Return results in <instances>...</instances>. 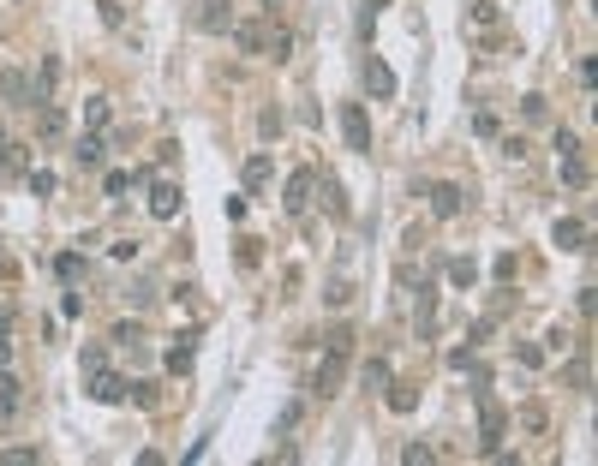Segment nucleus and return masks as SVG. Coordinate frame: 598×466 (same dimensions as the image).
Here are the masks:
<instances>
[{
	"label": "nucleus",
	"mask_w": 598,
	"mask_h": 466,
	"mask_svg": "<svg viewBox=\"0 0 598 466\" xmlns=\"http://www.w3.org/2000/svg\"><path fill=\"white\" fill-rule=\"evenodd\" d=\"M0 96H6V108H37V78L24 66H6L0 72Z\"/></svg>",
	"instance_id": "nucleus-6"
},
{
	"label": "nucleus",
	"mask_w": 598,
	"mask_h": 466,
	"mask_svg": "<svg viewBox=\"0 0 598 466\" xmlns=\"http://www.w3.org/2000/svg\"><path fill=\"white\" fill-rule=\"evenodd\" d=\"M347 359H353V329H336V335H329V359L318 365V383H311L323 401L341 388V377H347Z\"/></svg>",
	"instance_id": "nucleus-1"
},
{
	"label": "nucleus",
	"mask_w": 598,
	"mask_h": 466,
	"mask_svg": "<svg viewBox=\"0 0 598 466\" xmlns=\"http://www.w3.org/2000/svg\"><path fill=\"white\" fill-rule=\"evenodd\" d=\"M192 359H198V335L186 329V335H174V341H168V371H174V377H186V371H192Z\"/></svg>",
	"instance_id": "nucleus-11"
},
{
	"label": "nucleus",
	"mask_w": 598,
	"mask_h": 466,
	"mask_svg": "<svg viewBox=\"0 0 598 466\" xmlns=\"http://www.w3.org/2000/svg\"><path fill=\"white\" fill-rule=\"evenodd\" d=\"M84 377H90V388H84L90 401H102V406H120V401H126V377H120V371L96 365V371H84Z\"/></svg>",
	"instance_id": "nucleus-8"
},
{
	"label": "nucleus",
	"mask_w": 598,
	"mask_h": 466,
	"mask_svg": "<svg viewBox=\"0 0 598 466\" xmlns=\"http://www.w3.org/2000/svg\"><path fill=\"white\" fill-rule=\"evenodd\" d=\"M228 37H234V48H239V54H263V48H270V12L234 19V24H228Z\"/></svg>",
	"instance_id": "nucleus-3"
},
{
	"label": "nucleus",
	"mask_w": 598,
	"mask_h": 466,
	"mask_svg": "<svg viewBox=\"0 0 598 466\" xmlns=\"http://www.w3.org/2000/svg\"><path fill=\"white\" fill-rule=\"evenodd\" d=\"M19 401H24L19 377H12V371H0V425H6V419H12V413H19Z\"/></svg>",
	"instance_id": "nucleus-17"
},
{
	"label": "nucleus",
	"mask_w": 598,
	"mask_h": 466,
	"mask_svg": "<svg viewBox=\"0 0 598 466\" xmlns=\"http://www.w3.org/2000/svg\"><path fill=\"white\" fill-rule=\"evenodd\" d=\"M562 377H569V388H580V395H586V388H593V353H586V347H575V359H569V371H562Z\"/></svg>",
	"instance_id": "nucleus-16"
},
{
	"label": "nucleus",
	"mask_w": 598,
	"mask_h": 466,
	"mask_svg": "<svg viewBox=\"0 0 598 466\" xmlns=\"http://www.w3.org/2000/svg\"><path fill=\"white\" fill-rule=\"evenodd\" d=\"M258 6H263V12H276V6H281V0H258Z\"/></svg>",
	"instance_id": "nucleus-41"
},
{
	"label": "nucleus",
	"mask_w": 598,
	"mask_h": 466,
	"mask_svg": "<svg viewBox=\"0 0 598 466\" xmlns=\"http://www.w3.org/2000/svg\"><path fill=\"white\" fill-rule=\"evenodd\" d=\"M557 174H562V185H569V192H586V185H593V162H586V156H562L557 162Z\"/></svg>",
	"instance_id": "nucleus-13"
},
{
	"label": "nucleus",
	"mask_w": 598,
	"mask_h": 466,
	"mask_svg": "<svg viewBox=\"0 0 598 466\" xmlns=\"http://www.w3.org/2000/svg\"><path fill=\"white\" fill-rule=\"evenodd\" d=\"M575 150H580V138L569 132V126H557V156H575Z\"/></svg>",
	"instance_id": "nucleus-37"
},
{
	"label": "nucleus",
	"mask_w": 598,
	"mask_h": 466,
	"mask_svg": "<svg viewBox=\"0 0 598 466\" xmlns=\"http://www.w3.org/2000/svg\"><path fill=\"white\" fill-rule=\"evenodd\" d=\"M54 269H60V282H79V275H84V258H79V251H66Z\"/></svg>",
	"instance_id": "nucleus-31"
},
{
	"label": "nucleus",
	"mask_w": 598,
	"mask_h": 466,
	"mask_svg": "<svg viewBox=\"0 0 598 466\" xmlns=\"http://www.w3.org/2000/svg\"><path fill=\"white\" fill-rule=\"evenodd\" d=\"M551 240H557V251H593V233H586L580 222H569V216L551 227Z\"/></svg>",
	"instance_id": "nucleus-12"
},
{
	"label": "nucleus",
	"mask_w": 598,
	"mask_h": 466,
	"mask_svg": "<svg viewBox=\"0 0 598 466\" xmlns=\"http://www.w3.org/2000/svg\"><path fill=\"white\" fill-rule=\"evenodd\" d=\"M228 24H234V0H198V30L228 37Z\"/></svg>",
	"instance_id": "nucleus-10"
},
{
	"label": "nucleus",
	"mask_w": 598,
	"mask_h": 466,
	"mask_svg": "<svg viewBox=\"0 0 598 466\" xmlns=\"http://www.w3.org/2000/svg\"><path fill=\"white\" fill-rule=\"evenodd\" d=\"M378 6H389V0H371V12H378Z\"/></svg>",
	"instance_id": "nucleus-42"
},
{
	"label": "nucleus",
	"mask_w": 598,
	"mask_h": 466,
	"mask_svg": "<svg viewBox=\"0 0 598 466\" xmlns=\"http://www.w3.org/2000/svg\"><path fill=\"white\" fill-rule=\"evenodd\" d=\"M108 114H114V108H108V96H90V102H84V126H90V132H96V126H108Z\"/></svg>",
	"instance_id": "nucleus-26"
},
{
	"label": "nucleus",
	"mask_w": 598,
	"mask_h": 466,
	"mask_svg": "<svg viewBox=\"0 0 598 466\" xmlns=\"http://www.w3.org/2000/svg\"><path fill=\"white\" fill-rule=\"evenodd\" d=\"M6 359H12V347H6V335H0V371H6Z\"/></svg>",
	"instance_id": "nucleus-40"
},
{
	"label": "nucleus",
	"mask_w": 598,
	"mask_h": 466,
	"mask_svg": "<svg viewBox=\"0 0 598 466\" xmlns=\"http://www.w3.org/2000/svg\"><path fill=\"white\" fill-rule=\"evenodd\" d=\"M179 203H186V198H179L174 180H150V216H156V222H174Z\"/></svg>",
	"instance_id": "nucleus-9"
},
{
	"label": "nucleus",
	"mask_w": 598,
	"mask_h": 466,
	"mask_svg": "<svg viewBox=\"0 0 598 466\" xmlns=\"http://www.w3.org/2000/svg\"><path fill=\"white\" fill-rule=\"evenodd\" d=\"M419 198H431V216H437V222H455L461 209H467V192H461V185H413Z\"/></svg>",
	"instance_id": "nucleus-5"
},
{
	"label": "nucleus",
	"mask_w": 598,
	"mask_h": 466,
	"mask_svg": "<svg viewBox=\"0 0 598 466\" xmlns=\"http://www.w3.org/2000/svg\"><path fill=\"white\" fill-rule=\"evenodd\" d=\"M0 143H6V132H0Z\"/></svg>",
	"instance_id": "nucleus-43"
},
{
	"label": "nucleus",
	"mask_w": 598,
	"mask_h": 466,
	"mask_svg": "<svg viewBox=\"0 0 598 466\" xmlns=\"http://www.w3.org/2000/svg\"><path fill=\"white\" fill-rule=\"evenodd\" d=\"M347 299H353V282H329V305H336V311H341V305H347Z\"/></svg>",
	"instance_id": "nucleus-38"
},
{
	"label": "nucleus",
	"mask_w": 598,
	"mask_h": 466,
	"mask_svg": "<svg viewBox=\"0 0 598 466\" xmlns=\"http://www.w3.org/2000/svg\"><path fill=\"white\" fill-rule=\"evenodd\" d=\"M323 209H329V216H336V222H347V192H341V180L336 174H323Z\"/></svg>",
	"instance_id": "nucleus-18"
},
{
	"label": "nucleus",
	"mask_w": 598,
	"mask_h": 466,
	"mask_svg": "<svg viewBox=\"0 0 598 466\" xmlns=\"http://www.w3.org/2000/svg\"><path fill=\"white\" fill-rule=\"evenodd\" d=\"M365 90H371L378 102H389V96H395V72H389V66H383L378 54L365 61Z\"/></svg>",
	"instance_id": "nucleus-14"
},
{
	"label": "nucleus",
	"mask_w": 598,
	"mask_h": 466,
	"mask_svg": "<svg viewBox=\"0 0 598 466\" xmlns=\"http://www.w3.org/2000/svg\"><path fill=\"white\" fill-rule=\"evenodd\" d=\"M383 395H389V413H413V406H419V388L413 383H395V377H389Z\"/></svg>",
	"instance_id": "nucleus-20"
},
{
	"label": "nucleus",
	"mask_w": 598,
	"mask_h": 466,
	"mask_svg": "<svg viewBox=\"0 0 598 466\" xmlns=\"http://www.w3.org/2000/svg\"><path fill=\"white\" fill-rule=\"evenodd\" d=\"M270 180H276V168H270V156H252V162H245V192H263Z\"/></svg>",
	"instance_id": "nucleus-21"
},
{
	"label": "nucleus",
	"mask_w": 598,
	"mask_h": 466,
	"mask_svg": "<svg viewBox=\"0 0 598 466\" xmlns=\"http://www.w3.org/2000/svg\"><path fill=\"white\" fill-rule=\"evenodd\" d=\"M72 156H79V168H102V138H79Z\"/></svg>",
	"instance_id": "nucleus-28"
},
{
	"label": "nucleus",
	"mask_w": 598,
	"mask_h": 466,
	"mask_svg": "<svg viewBox=\"0 0 598 466\" xmlns=\"http://www.w3.org/2000/svg\"><path fill=\"white\" fill-rule=\"evenodd\" d=\"M102 192H108V198H126V192H132V174H126V168H114V174L102 180Z\"/></svg>",
	"instance_id": "nucleus-29"
},
{
	"label": "nucleus",
	"mask_w": 598,
	"mask_h": 466,
	"mask_svg": "<svg viewBox=\"0 0 598 466\" xmlns=\"http://www.w3.org/2000/svg\"><path fill=\"white\" fill-rule=\"evenodd\" d=\"M341 138H347L353 156H371V120H365L359 102H341Z\"/></svg>",
	"instance_id": "nucleus-4"
},
{
	"label": "nucleus",
	"mask_w": 598,
	"mask_h": 466,
	"mask_svg": "<svg viewBox=\"0 0 598 466\" xmlns=\"http://www.w3.org/2000/svg\"><path fill=\"white\" fill-rule=\"evenodd\" d=\"M0 174H6V180H24V174H30V150H24V143H0Z\"/></svg>",
	"instance_id": "nucleus-15"
},
{
	"label": "nucleus",
	"mask_w": 598,
	"mask_h": 466,
	"mask_svg": "<svg viewBox=\"0 0 598 466\" xmlns=\"http://www.w3.org/2000/svg\"><path fill=\"white\" fill-rule=\"evenodd\" d=\"M491 275H497V282H509V275H515V251H502L497 264H491Z\"/></svg>",
	"instance_id": "nucleus-39"
},
{
	"label": "nucleus",
	"mask_w": 598,
	"mask_h": 466,
	"mask_svg": "<svg viewBox=\"0 0 598 466\" xmlns=\"http://www.w3.org/2000/svg\"><path fill=\"white\" fill-rule=\"evenodd\" d=\"M449 282H455V287H473L478 282V264H473V258H455V264H449Z\"/></svg>",
	"instance_id": "nucleus-27"
},
{
	"label": "nucleus",
	"mask_w": 598,
	"mask_h": 466,
	"mask_svg": "<svg viewBox=\"0 0 598 466\" xmlns=\"http://www.w3.org/2000/svg\"><path fill=\"white\" fill-rule=\"evenodd\" d=\"M24 180H30V192H37V198H54V192H60L54 174H24Z\"/></svg>",
	"instance_id": "nucleus-32"
},
{
	"label": "nucleus",
	"mask_w": 598,
	"mask_h": 466,
	"mask_svg": "<svg viewBox=\"0 0 598 466\" xmlns=\"http://www.w3.org/2000/svg\"><path fill=\"white\" fill-rule=\"evenodd\" d=\"M54 84H60V61H42V72H37V102H54Z\"/></svg>",
	"instance_id": "nucleus-24"
},
{
	"label": "nucleus",
	"mask_w": 598,
	"mask_h": 466,
	"mask_svg": "<svg viewBox=\"0 0 598 466\" xmlns=\"http://www.w3.org/2000/svg\"><path fill=\"white\" fill-rule=\"evenodd\" d=\"M263 54H270V61H287V54H294V30H276V24H270V48H263Z\"/></svg>",
	"instance_id": "nucleus-23"
},
{
	"label": "nucleus",
	"mask_w": 598,
	"mask_h": 466,
	"mask_svg": "<svg viewBox=\"0 0 598 466\" xmlns=\"http://www.w3.org/2000/svg\"><path fill=\"white\" fill-rule=\"evenodd\" d=\"M37 132L42 138H60V132H66V114H60L54 102H37Z\"/></svg>",
	"instance_id": "nucleus-19"
},
{
	"label": "nucleus",
	"mask_w": 598,
	"mask_h": 466,
	"mask_svg": "<svg viewBox=\"0 0 598 466\" xmlns=\"http://www.w3.org/2000/svg\"><path fill=\"white\" fill-rule=\"evenodd\" d=\"M359 383L371 388V395H383V388H389V365H383V359H371V365L359 371Z\"/></svg>",
	"instance_id": "nucleus-25"
},
{
	"label": "nucleus",
	"mask_w": 598,
	"mask_h": 466,
	"mask_svg": "<svg viewBox=\"0 0 598 466\" xmlns=\"http://www.w3.org/2000/svg\"><path fill=\"white\" fill-rule=\"evenodd\" d=\"M311 198H318V168H294L287 185H281V209H287V216H305Z\"/></svg>",
	"instance_id": "nucleus-2"
},
{
	"label": "nucleus",
	"mask_w": 598,
	"mask_h": 466,
	"mask_svg": "<svg viewBox=\"0 0 598 466\" xmlns=\"http://www.w3.org/2000/svg\"><path fill=\"white\" fill-rule=\"evenodd\" d=\"M258 132H263V138H281V114H276V108H263V114H258Z\"/></svg>",
	"instance_id": "nucleus-36"
},
{
	"label": "nucleus",
	"mask_w": 598,
	"mask_h": 466,
	"mask_svg": "<svg viewBox=\"0 0 598 466\" xmlns=\"http://www.w3.org/2000/svg\"><path fill=\"white\" fill-rule=\"evenodd\" d=\"M502 430H509V406L485 395V401H478V443H485V454L502 443Z\"/></svg>",
	"instance_id": "nucleus-7"
},
{
	"label": "nucleus",
	"mask_w": 598,
	"mask_h": 466,
	"mask_svg": "<svg viewBox=\"0 0 598 466\" xmlns=\"http://www.w3.org/2000/svg\"><path fill=\"white\" fill-rule=\"evenodd\" d=\"M515 359H520V365H527V371H544V347L520 341V347H515Z\"/></svg>",
	"instance_id": "nucleus-30"
},
{
	"label": "nucleus",
	"mask_w": 598,
	"mask_h": 466,
	"mask_svg": "<svg viewBox=\"0 0 598 466\" xmlns=\"http://www.w3.org/2000/svg\"><path fill=\"white\" fill-rule=\"evenodd\" d=\"M126 401H138V406H156V383H126Z\"/></svg>",
	"instance_id": "nucleus-33"
},
{
	"label": "nucleus",
	"mask_w": 598,
	"mask_h": 466,
	"mask_svg": "<svg viewBox=\"0 0 598 466\" xmlns=\"http://www.w3.org/2000/svg\"><path fill=\"white\" fill-rule=\"evenodd\" d=\"M0 461H6V466H37L42 454H37V448H6V454H0Z\"/></svg>",
	"instance_id": "nucleus-35"
},
{
	"label": "nucleus",
	"mask_w": 598,
	"mask_h": 466,
	"mask_svg": "<svg viewBox=\"0 0 598 466\" xmlns=\"http://www.w3.org/2000/svg\"><path fill=\"white\" fill-rule=\"evenodd\" d=\"M258 258H263L258 240H239V269H258Z\"/></svg>",
	"instance_id": "nucleus-34"
},
{
	"label": "nucleus",
	"mask_w": 598,
	"mask_h": 466,
	"mask_svg": "<svg viewBox=\"0 0 598 466\" xmlns=\"http://www.w3.org/2000/svg\"><path fill=\"white\" fill-rule=\"evenodd\" d=\"M520 120H533V126H544V120H551V102L538 96V90H527V96H520Z\"/></svg>",
	"instance_id": "nucleus-22"
}]
</instances>
